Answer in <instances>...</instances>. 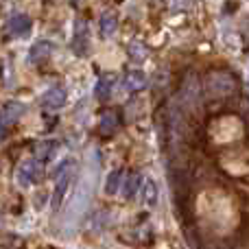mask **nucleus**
<instances>
[{"mask_svg": "<svg viewBox=\"0 0 249 249\" xmlns=\"http://www.w3.org/2000/svg\"><path fill=\"white\" fill-rule=\"evenodd\" d=\"M112 88H114V77H112V74H103V77H99V81H96V88H94L96 101L105 103V101L112 96Z\"/></svg>", "mask_w": 249, "mask_h": 249, "instance_id": "12", "label": "nucleus"}, {"mask_svg": "<svg viewBox=\"0 0 249 249\" xmlns=\"http://www.w3.org/2000/svg\"><path fill=\"white\" fill-rule=\"evenodd\" d=\"M124 88H127V92H131V94L142 92L146 88L144 72H140V70H131V72H127V77H124Z\"/></svg>", "mask_w": 249, "mask_h": 249, "instance_id": "11", "label": "nucleus"}, {"mask_svg": "<svg viewBox=\"0 0 249 249\" xmlns=\"http://www.w3.org/2000/svg\"><path fill=\"white\" fill-rule=\"evenodd\" d=\"M72 166H74L72 160H66V162L59 166V171H57L55 193H53V210H57V208L61 206V201H64L66 190H68L70 181H72Z\"/></svg>", "mask_w": 249, "mask_h": 249, "instance_id": "2", "label": "nucleus"}, {"mask_svg": "<svg viewBox=\"0 0 249 249\" xmlns=\"http://www.w3.org/2000/svg\"><path fill=\"white\" fill-rule=\"evenodd\" d=\"M142 201H144L146 206H151V208L158 203V186H155L153 179L144 181V188H142Z\"/></svg>", "mask_w": 249, "mask_h": 249, "instance_id": "15", "label": "nucleus"}, {"mask_svg": "<svg viewBox=\"0 0 249 249\" xmlns=\"http://www.w3.org/2000/svg\"><path fill=\"white\" fill-rule=\"evenodd\" d=\"M64 103H66V88L64 86L48 88L42 96V107L44 109H59Z\"/></svg>", "mask_w": 249, "mask_h": 249, "instance_id": "8", "label": "nucleus"}, {"mask_svg": "<svg viewBox=\"0 0 249 249\" xmlns=\"http://www.w3.org/2000/svg\"><path fill=\"white\" fill-rule=\"evenodd\" d=\"M140 181H142V175H140V173H131V175L124 179V186H123L124 199H133V197H136V193L140 190Z\"/></svg>", "mask_w": 249, "mask_h": 249, "instance_id": "14", "label": "nucleus"}, {"mask_svg": "<svg viewBox=\"0 0 249 249\" xmlns=\"http://www.w3.org/2000/svg\"><path fill=\"white\" fill-rule=\"evenodd\" d=\"M129 55H131L136 61H144V57H146V46H144L142 42H138V39H133V42L129 44Z\"/></svg>", "mask_w": 249, "mask_h": 249, "instance_id": "17", "label": "nucleus"}, {"mask_svg": "<svg viewBox=\"0 0 249 249\" xmlns=\"http://www.w3.org/2000/svg\"><path fill=\"white\" fill-rule=\"evenodd\" d=\"M121 129V114L116 109H105L99 118V133L105 138L114 136V133Z\"/></svg>", "mask_w": 249, "mask_h": 249, "instance_id": "7", "label": "nucleus"}, {"mask_svg": "<svg viewBox=\"0 0 249 249\" xmlns=\"http://www.w3.org/2000/svg\"><path fill=\"white\" fill-rule=\"evenodd\" d=\"M22 114H24V105L18 103V101H11V103H7L0 109V140L7 136L13 124L20 121Z\"/></svg>", "mask_w": 249, "mask_h": 249, "instance_id": "4", "label": "nucleus"}, {"mask_svg": "<svg viewBox=\"0 0 249 249\" xmlns=\"http://www.w3.org/2000/svg\"><path fill=\"white\" fill-rule=\"evenodd\" d=\"M57 151H59V142L57 140H44V142H39V144L35 146L33 155L42 164H48V162H53V158L57 155Z\"/></svg>", "mask_w": 249, "mask_h": 249, "instance_id": "10", "label": "nucleus"}, {"mask_svg": "<svg viewBox=\"0 0 249 249\" xmlns=\"http://www.w3.org/2000/svg\"><path fill=\"white\" fill-rule=\"evenodd\" d=\"M123 184V171H112L107 177V184H105V193L107 195H116L118 188Z\"/></svg>", "mask_w": 249, "mask_h": 249, "instance_id": "16", "label": "nucleus"}, {"mask_svg": "<svg viewBox=\"0 0 249 249\" xmlns=\"http://www.w3.org/2000/svg\"><path fill=\"white\" fill-rule=\"evenodd\" d=\"M203 88H206V92L212 96V99H228V96L236 94L238 83L230 72H223V70H212V72L206 74Z\"/></svg>", "mask_w": 249, "mask_h": 249, "instance_id": "1", "label": "nucleus"}, {"mask_svg": "<svg viewBox=\"0 0 249 249\" xmlns=\"http://www.w3.org/2000/svg\"><path fill=\"white\" fill-rule=\"evenodd\" d=\"M118 29V16L114 11H107L103 13V18H101V35L103 37H112L114 33H116Z\"/></svg>", "mask_w": 249, "mask_h": 249, "instance_id": "13", "label": "nucleus"}, {"mask_svg": "<svg viewBox=\"0 0 249 249\" xmlns=\"http://www.w3.org/2000/svg\"><path fill=\"white\" fill-rule=\"evenodd\" d=\"M53 51H55L53 42H48V39H39V42H35L33 46H31V51H29V61H31V64H39V61H46L48 57L53 55Z\"/></svg>", "mask_w": 249, "mask_h": 249, "instance_id": "9", "label": "nucleus"}, {"mask_svg": "<svg viewBox=\"0 0 249 249\" xmlns=\"http://www.w3.org/2000/svg\"><path fill=\"white\" fill-rule=\"evenodd\" d=\"M39 177H42V162H39L35 155L29 158V160H24V162L20 164V168H18V173H16V179L22 188H29V186L37 184Z\"/></svg>", "mask_w": 249, "mask_h": 249, "instance_id": "3", "label": "nucleus"}, {"mask_svg": "<svg viewBox=\"0 0 249 249\" xmlns=\"http://www.w3.org/2000/svg\"><path fill=\"white\" fill-rule=\"evenodd\" d=\"M190 2L193 0H166V4H168V11H186V9L190 7Z\"/></svg>", "mask_w": 249, "mask_h": 249, "instance_id": "18", "label": "nucleus"}, {"mask_svg": "<svg viewBox=\"0 0 249 249\" xmlns=\"http://www.w3.org/2000/svg\"><path fill=\"white\" fill-rule=\"evenodd\" d=\"M88 48H90V29H88V22L83 18H79L77 24H74V37H72V51L77 55H86Z\"/></svg>", "mask_w": 249, "mask_h": 249, "instance_id": "5", "label": "nucleus"}, {"mask_svg": "<svg viewBox=\"0 0 249 249\" xmlns=\"http://www.w3.org/2000/svg\"><path fill=\"white\" fill-rule=\"evenodd\" d=\"M70 2H72V4H77V2H79V0H70Z\"/></svg>", "mask_w": 249, "mask_h": 249, "instance_id": "19", "label": "nucleus"}, {"mask_svg": "<svg viewBox=\"0 0 249 249\" xmlns=\"http://www.w3.org/2000/svg\"><path fill=\"white\" fill-rule=\"evenodd\" d=\"M31 31V18L24 16V13H18V16H11L4 24V35L9 37H22Z\"/></svg>", "mask_w": 249, "mask_h": 249, "instance_id": "6", "label": "nucleus"}]
</instances>
